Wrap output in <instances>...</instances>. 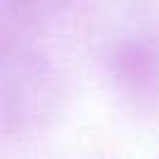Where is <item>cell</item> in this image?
<instances>
[{
    "instance_id": "6da1fadb",
    "label": "cell",
    "mask_w": 159,
    "mask_h": 159,
    "mask_svg": "<svg viewBox=\"0 0 159 159\" xmlns=\"http://www.w3.org/2000/svg\"><path fill=\"white\" fill-rule=\"evenodd\" d=\"M119 80L134 87L137 92L159 87V47L149 40L124 45L117 55Z\"/></svg>"
}]
</instances>
